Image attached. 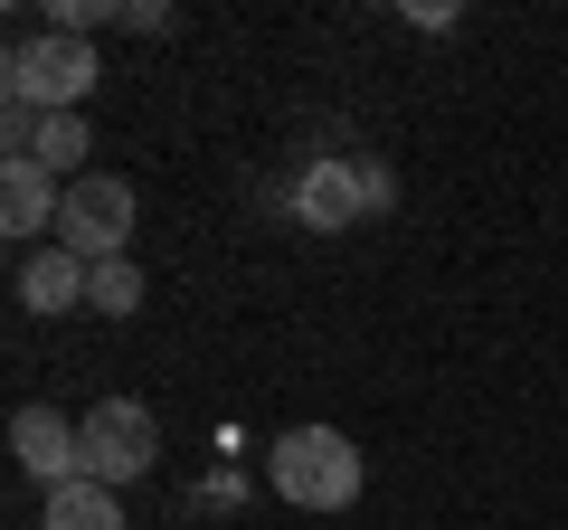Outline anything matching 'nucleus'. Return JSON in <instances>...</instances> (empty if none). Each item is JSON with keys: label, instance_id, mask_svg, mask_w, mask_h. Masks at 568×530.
<instances>
[{"label": "nucleus", "instance_id": "f257e3e1", "mask_svg": "<svg viewBox=\"0 0 568 530\" xmlns=\"http://www.w3.org/2000/svg\"><path fill=\"white\" fill-rule=\"evenodd\" d=\"M265 473H275V492H284L294 511H351L369 465H361V446H351L342 427H294V436L275 446V465H265Z\"/></svg>", "mask_w": 568, "mask_h": 530}, {"label": "nucleus", "instance_id": "f03ea898", "mask_svg": "<svg viewBox=\"0 0 568 530\" xmlns=\"http://www.w3.org/2000/svg\"><path fill=\"white\" fill-rule=\"evenodd\" d=\"M95 77H104L95 39H67V29H48V39H20V48H10V77H0V85H10L29 114H85Z\"/></svg>", "mask_w": 568, "mask_h": 530}, {"label": "nucleus", "instance_id": "7ed1b4c3", "mask_svg": "<svg viewBox=\"0 0 568 530\" xmlns=\"http://www.w3.org/2000/svg\"><path fill=\"white\" fill-rule=\"evenodd\" d=\"M58 246H67V256H85V265L133 256V181H114V171H85V181H67Z\"/></svg>", "mask_w": 568, "mask_h": 530}, {"label": "nucleus", "instance_id": "20e7f679", "mask_svg": "<svg viewBox=\"0 0 568 530\" xmlns=\"http://www.w3.org/2000/svg\"><path fill=\"white\" fill-rule=\"evenodd\" d=\"M85 427V473L95 483H142L152 473V455H162V427H152V408H133V398H95V408L77 417Z\"/></svg>", "mask_w": 568, "mask_h": 530}, {"label": "nucleus", "instance_id": "39448f33", "mask_svg": "<svg viewBox=\"0 0 568 530\" xmlns=\"http://www.w3.org/2000/svg\"><path fill=\"white\" fill-rule=\"evenodd\" d=\"M284 208H294V227H351L369 208V190H361V162H342V152H323V162H304L294 171V190H284Z\"/></svg>", "mask_w": 568, "mask_h": 530}, {"label": "nucleus", "instance_id": "423d86ee", "mask_svg": "<svg viewBox=\"0 0 568 530\" xmlns=\"http://www.w3.org/2000/svg\"><path fill=\"white\" fill-rule=\"evenodd\" d=\"M10 455H20V473H39V483L58 492V483L85 473V427L58 417V408H20V417H10Z\"/></svg>", "mask_w": 568, "mask_h": 530}, {"label": "nucleus", "instance_id": "0eeeda50", "mask_svg": "<svg viewBox=\"0 0 568 530\" xmlns=\"http://www.w3.org/2000/svg\"><path fill=\"white\" fill-rule=\"evenodd\" d=\"M58 208H67L58 171H39L29 152H20V162H0V218H10V237H39V227H58Z\"/></svg>", "mask_w": 568, "mask_h": 530}, {"label": "nucleus", "instance_id": "6e6552de", "mask_svg": "<svg viewBox=\"0 0 568 530\" xmlns=\"http://www.w3.org/2000/svg\"><path fill=\"white\" fill-rule=\"evenodd\" d=\"M85 285H95V265L67 256V246H39V256L20 265V304H29V313H67V304H85Z\"/></svg>", "mask_w": 568, "mask_h": 530}, {"label": "nucleus", "instance_id": "1a4fd4ad", "mask_svg": "<svg viewBox=\"0 0 568 530\" xmlns=\"http://www.w3.org/2000/svg\"><path fill=\"white\" fill-rule=\"evenodd\" d=\"M39 530H123V492L95 483V473H77V483L48 492V521Z\"/></svg>", "mask_w": 568, "mask_h": 530}, {"label": "nucleus", "instance_id": "9d476101", "mask_svg": "<svg viewBox=\"0 0 568 530\" xmlns=\"http://www.w3.org/2000/svg\"><path fill=\"white\" fill-rule=\"evenodd\" d=\"M85 152H95L85 114H48V123H39V143H29V162H39V171H67V181H85Z\"/></svg>", "mask_w": 568, "mask_h": 530}, {"label": "nucleus", "instance_id": "9b49d317", "mask_svg": "<svg viewBox=\"0 0 568 530\" xmlns=\"http://www.w3.org/2000/svg\"><path fill=\"white\" fill-rule=\"evenodd\" d=\"M85 304H95V313H133V304H142L133 256H104V265H95V285H85Z\"/></svg>", "mask_w": 568, "mask_h": 530}]
</instances>
